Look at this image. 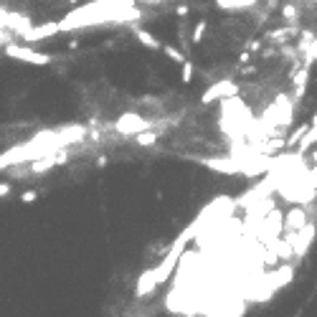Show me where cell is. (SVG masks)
Here are the masks:
<instances>
[{"label":"cell","instance_id":"obj_1","mask_svg":"<svg viewBox=\"0 0 317 317\" xmlns=\"http://www.w3.org/2000/svg\"><path fill=\"white\" fill-rule=\"evenodd\" d=\"M137 18L140 11L134 8V0H92L86 6L74 8L66 18H61L59 28L74 31V28H92L102 23H127Z\"/></svg>","mask_w":317,"mask_h":317},{"label":"cell","instance_id":"obj_2","mask_svg":"<svg viewBox=\"0 0 317 317\" xmlns=\"http://www.w3.org/2000/svg\"><path fill=\"white\" fill-rule=\"evenodd\" d=\"M3 49H6V56L18 59V61H26V64H36V66H46V64H51V56H49V54H41V51H36V49H31V46L8 43V46H3Z\"/></svg>","mask_w":317,"mask_h":317},{"label":"cell","instance_id":"obj_3","mask_svg":"<svg viewBox=\"0 0 317 317\" xmlns=\"http://www.w3.org/2000/svg\"><path fill=\"white\" fill-rule=\"evenodd\" d=\"M114 129H117L119 134H140V132L150 129V122H147L145 117H140L137 112H124V114L117 117Z\"/></svg>","mask_w":317,"mask_h":317},{"label":"cell","instance_id":"obj_4","mask_svg":"<svg viewBox=\"0 0 317 317\" xmlns=\"http://www.w3.org/2000/svg\"><path fill=\"white\" fill-rule=\"evenodd\" d=\"M236 94H239V86L226 79V81H218V84H213L211 89H206L203 97H201V102H203V104H211V102H216V99H229V97H236Z\"/></svg>","mask_w":317,"mask_h":317},{"label":"cell","instance_id":"obj_5","mask_svg":"<svg viewBox=\"0 0 317 317\" xmlns=\"http://www.w3.org/2000/svg\"><path fill=\"white\" fill-rule=\"evenodd\" d=\"M56 33H61L59 21H56V23H43V26H31V28H26V31L21 33V38H23L26 43H36V41L51 38V36H56Z\"/></svg>","mask_w":317,"mask_h":317},{"label":"cell","instance_id":"obj_6","mask_svg":"<svg viewBox=\"0 0 317 317\" xmlns=\"http://www.w3.org/2000/svg\"><path fill=\"white\" fill-rule=\"evenodd\" d=\"M307 226V211L304 208H299V206H294V208H289L287 211V216H284V231H302Z\"/></svg>","mask_w":317,"mask_h":317},{"label":"cell","instance_id":"obj_7","mask_svg":"<svg viewBox=\"0 0 317 317\" xmlns=\"http://www.w3.org/2000/svg\"><path fill=\"white\" fill-rule=\"evenodd\" d=\"M155 287H157V277H155V269H147V271H142V274H140L134 294H137V297H145V294L155 292Z\"/></svg>","mask_w":317,"mask_h":317},{"label":"cell","instance_id":"obj_8","mask_svg":"<svg viewBox=\"0 0 317 317\" xmlns=\"http://www.w3.org/2000/svg\"><path fill=\"white\" fill-rule=\"evenodd\" d=\"M134 38H137L145 49H152V51H155V49H163V43L157 41L150 31H145V28H134Z\"/></svg>","mask_w":317,"mask_h":317},{"label":"cell","instance_id":"obj_9","mask_svg":"<svg viewBox=\"0 0 317 317\" xmlns=\"http://www.w3.org/2000/svg\"><path fill=\"white\" fill-rule=\"evenodd\" d=\"M256 0H216V6L221 11H244V8H251Z\"/></svg>","mask_w":317,"mask_h":317},{"label":"cell","instance_id":"obj_10","mask_svg":"<svg viewBox=\"0 0 317 317\" xmlns=\"http://www.w3.org/2000/svg\"><path fill=\"white\" fill-rule=\"evenodd\" d=\"M163 54H165L168 59H173L175 64H183V61H186V56H183V51H178L175 46H163Z\"/></svg>","mask_w":317,"mask_h":317},{"label":"cell","instance_id":"obj_11","mask_svg":"<svg viewBox=\"0 0 317 317\" xmlns=\"http://www.w3.org/2000/svg\"><path fill=\"white\" fill-rule=\"evenodd\" d=\"M180 66H183V71H180L183 84H191V79H193V64H191V61H183Z\"/></svg>","mask_w":317,"mask_h":317},{"label":"cell","instance_id":"obj_12","mask_svg":"<svg viewBox=\"0 0 317 317\" xmlns=\"http://www.w3.org/2000/svg\"><path fill=\"white\" fill-rule=\"evenodd\" d=\"M137 142H140V145H152V142H155V132H147V129L140 132V134H137Z\"/></svg>","mask_w":317,"mask_h":317},{"label":"cell","instance_id":"obj_13","mask_svg":"<svg viewBox=\"0 0 317 317\" xmlns=\"http://www.w3.org/2000/svg\"><path fill=\"white\" fill-rule=\"evenodd\" d=\"M203 31H206V21H201V23L196 26V31H193V41H196V43L203 38Z\"/></svg>","mask_w":317,"mask_h":317},{"label":"cell","instance_id":"obj_14","mask_svg":"<svg viewBox=\"0 0 317 317\" xmlns=\"http://www.w3.org/2000/svg\"><path fill=\"white\" fill-rule=\"evenodd\" d=\"M307 59H309V61H314V59H317V41H312V46L307 49Z\"/></svg>","mask_w":317,"mask_h":317},{"label":"cell","instance_id":"obj_15","mask_svg":"<svg viewBox=\"0 0 317 317\" xmlns=\"http://www.w3.org/2000/svg\"><path fill=\"white\" fill-rule=\"evenodd\" d=\"M8 16H11V11L0 8V28H6V23H8Z\"/></svg>","mask_w":317,"mask_h":317},{"label":"cell","instance_id":"obj_16","mask_svg":"<svg viewBox=\"0 0 317 317\" xmlns=\"http://www.w3.org/2000/svg\"><path fill=\"white\" fill-rule=\"evenodd\" d=\"M36 191H31V193H23V203H31V201H36Z\"/></svg>","mask_w":317,"mask_h":317},{"label":"cell","instance_id":"obj_17","mask_svg":"<svg viewBox=\"0 0 317 317\" xmlns=\"http://www.w3.org/2000/svg\"><path fill=\"white\" fill-rule=\"evenodd\" d=\"M8 191H11V186H8V183H0V196H6Z\"/></svg>","mask_w":317,"mask_h":317},{"label":"cell","instance_id":"obj_18","mask_svg":"<svg viewBox=\"0 0 317 317\" xmlns=\"http://www.w3.org/2000/svg\"><path fill=\"white\" fill-rule=\"evenodd\" d=\"M71 3H74V0H71Z\"/></svg>","mask_w":317,"mask_h":317}]
</instances>
